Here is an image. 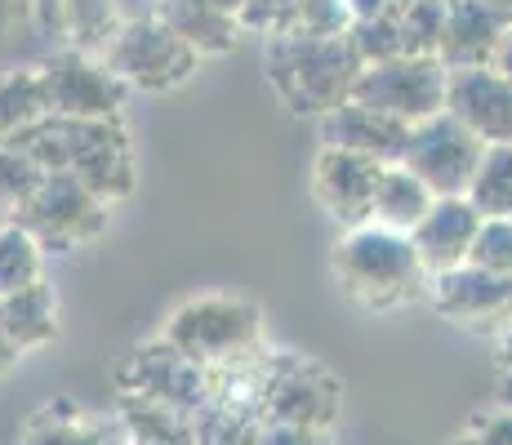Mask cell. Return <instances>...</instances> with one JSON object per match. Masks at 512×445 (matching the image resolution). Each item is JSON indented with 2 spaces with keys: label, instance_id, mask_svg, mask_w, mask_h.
Listing matches in <instances>:
<instances>
[{
  "label": "cell",
  "instance_id": "cell-5",
  "mask_svg": "<svg viewBox=\"0 0 512 445\" xmlns=\"http://www.w3.org/2000/svg\"><path fill=\"white\" fill-rule=\"evenodd\" d=\"M14 223L41 241L45 254H76L81 245L98 241L112 223V205H103L81 178L72 174H49L41 192L14 210Z\"/></svg>",
  "mask_w": 512,
  "mask_h": 445
},
{
  "label": "cell",
  "instance_id": "cell-22",
  "mask_svg": "<svg viewBox=\"0 0 512 445\" xmlns=\"http://www.w3.org/2000/svg\"><path fill=\"white\" fill-rule=\"evenodd\" d=\"M49 116V89L36 67H5L0 72V147L14 143L18 134H27L32 125H41Z\"/></svg>",
  "mask_w": 512,
  "mask_h": 445
},
{
  "label": "cell",
  "instance_id": "cell-1",
  "mask_svg": "<svg viewBox=\"0 0 512 445\" xmlns=\"http://www.w3.org/2000/svg\"><path fill=\"white\" fill-rule=\"evenodd\" d=\"M330 272L343 299L370 316L397 312L428 294V272H423L410 236L374 223L339 232L330 254Z\"/></svg>",
  "mask_w": 512,
  "mask_h": 445
},
{
  "label": "cell",
  "instance_id": "cell-36",
  "mask_svg": "<svg viewBox=\"0 0 512 445\" xmlns=\"http://www.w3.org/2000/svg\"><path fill=\"white\" fill-rule=\"evenodd\" d=\"M63 18V0H32V27L36 32H58Z\"/></svg>",
  "mask_w": 512,
  "mask_h": 445
},
{
  "label": "cell",
  "instance_id": "cell-9",
  "mask_svg": "<svg viewBox=\"0 0 512 445\" xmlns=\"http://www.w3.org/2000/svg\"><path fill=\"white\" fill-rule=\"evenodd\" d=\"M45 89H49V116L67 121H121L125 89L112 76L103 58H90L81 49H58L41 63Z\"/></svg>",
  "mask_w": 512,
  "mask_h": 445
},
{
  "label": "cell",
  "instance_id": "cell-37",
  "mask_svg": "<svg viewBox=\"0 0 512 445\" xmlns=\"http://www.w3.org/2000/svg\"><path fill=\"white\" fill-rule=\"evenodd\" d=\"M495 365H499V374H504V379H512V330L495 339Z\"/></svg>",
  "mask_w": 512,
  "mask_h": 445
},
{
  "label": "cell",
  "instance_id": "cell-34",
  "mask_svg": "<svg viewBox=\"0 0 512 445\" xmlns=\"http://www.w3.org/2000/svg\"><path fill=\"white\" fill-rule=\"evenodd\" d=\"M18 27H32V0H0V45H5Z\"/></svg>",
  "mask_w": 512,
  "mask_h": 445
},
{
  "label": "cell",
  "instance_id": "cell-27",
  "mask_svg": "<svg viewBox=\"0 0 512 445\" xmlns=\"http://www.w3.org/2000/svg\"><path fill=\"white\" fill-rule=\"evenodd\" d=\"M45 178L49 174L27 152H18V147H0V205L18 210L23 201H32V196L41 192Z\"/></svg>",
  "mask_w": 512,
  "mask_h": 445
},
{
  "label": "cell",
  "instance_id": "cell-20",
  "mask_svg": "<svg viewBox=\"0 0 512 445\" xmlns=\"http://www.w3.org/2000/svg\"><path fill=\"white\" fill-rule=\"evenodd\" d=\"M437 196L419 183L406 165H383L379 187H374V205H370V223L374 227H388V232L410 236L423 223V214L432 210Z\"/></svg>",
  "mask_w": 512,
  "mask_h": 445
},
{
  "label": "cell",
  "instance_id": "cell-2",
  "mask_svg": "<svg viewBox=\"0 0 512 445\" xmlns=\"http://www.w3.org/2000/svg\"><path fill=\"white\" fill-rule=\"evenodd\" d=\"M263 72L272 94L294 116L326 121L343 103H352V85L361 76V58L348 36H299L285 32L263 41Z\"/></svg>",
  "mask_w": 512,
  "mask_h": 445
},
{
  "label": "cell",
  "instance_id": "cell-19",
  "mask_svg": "<svg viewBox=\"0 0 512 445\" xmlns=\"http://www.w3.org/2000/svg\"><path fill=\"white\" fill-rule=\"evenodd\" d=\"M161 18L201 58H223L241 41V23H236L232 14H223V9H214L210 0H165Z\"/></svg>",
  "mask_w": 512,
  "mask_h": 445
},
{
  "label": "cell",
  "instance_id": "cell-4",
  "mask_svg": "<svg viewBox=\"0 0 512 445\" xmlns=\"http://www.w3.org/2000/svg\"><path fill=\"white\" fill-rule=\"evenodd\" d=\"M103 63L112 67V76L125 89H139V94H170L201 72V54L161 14L130 18L103 54Z\"/></svg>",
  "mask_w": 512,
  "mask_h": 445
},
{
  "label": "cell",
  "instance_id": "cell-6",
  "mask_svg": "<svg viewBox=\"0 0 512 445\" xmlns=\"http://www.w3.org/2000/svg\"><path fill=\"white\" fill-rule=\"evenodd\" d=\"M446 85L450 72L441 67V58H392L379 67H361L357 85H352V103L374 107V112L415 130V125L446 112Z\"/></svg>",
  "mask_w": 512,
  "mask_h": 445
},
{
  "label": "cell",
  "instance_id": "cell-28",
  "mask_svg": "<svg viewBox=\"0 0 512 445\" xmlns=\"http://www.w3.org/2000/svg\"><path fill=\"white\" fill-rule=\"evenodd\" d=\"M348 41H352V49H357L361 67H379V63H392V58H406L401 32H397V14L374 18V23H357L348 32Z\"/></svg>",
  "mask_w": 512,
  "mask_h": 445
},
{
  "label": "cell",
  "instance_id": "cell-30",
  "mask_svg": "<svg viewBox=\"0 0 512 445\" xmlns=\"http://www.w3.org/2000/svg\"><path fill=\"white\" fill-rule=\"evenodd\" d=\"M299 5H303V0H245V9H241V32H254V36H263V41L294 32Z\"/></svg>",
  "mask_w": 512,
  "mask_h": 445
},
{
  "label": "cell",
  "instance_id": "cell-35",
  "mask_svg": "<svg viewBox=\"0 0 512 445\" xmlns=\"http://www.w3.org/2000/svg\"><path fill=\"white\" fill-rule=\"evenodd\" d=\"M348 14H352V27H357V23H374V18L397 14V9H392V0H348Z\"/></svg>",
  "mask_w": 512,
  "mask_h": 445
},
{
  "label": "cell",
  "instance_id": "cell-15",
  "mask_svg": "<svg viewBox=\"0 0 512 445\" xmlns=\"http://www.w3.org/2000/svg\"><path fill=\"white\" fill-rule=\"evenodd\" d=\"M481 223L486 219L468 205V196H441V201H432V210L423 214V223L410 232V245H415L428 281L432 276L455 272V267H464L472 259V245H477Z\"/></svg>",
  "mask_w": 512,
  "mask_h": 445
},
{
  "label": "cell",
  "instance_id": "cell-17",
  "mask_svg": "<svg viewBox=\"0 0 512 445\" xmlns=\"http://www.w3.org/2000/svg\"><path fill=\"white\" fill-rule=\"evenodd\" d=\"M406 143H410V125L361 103H343L339 112H330L321 121V147H343V152L370 156L379 165H401Z\"/></svg>",
  "mask_w": 512,
  "mask_h": 445
},
{
  "label": "cell",
  "instance_id": "cell-33",
  "mask_svg": "<svg viewBox=\"0 0 512 445\" xmlns=\"http://www.w3.org/2000/svg\"><path fill=\"white\" fill-rule=\"evenodd\" d=\"M254 445H334V432L294 428V423H259Z\"/></svg>",
  "mask_w": 512,
  "mask_h": 445
},
{
  "label": "cell",
  "instance_id": "cell-42",
  "mask_svg": "<svg viewBox=\"0 0 512 445\" xmlns=\"http://www.w3.org/2000/svg\"><path fill=\"white\" fill-rule=\"evenodd\" d=\"M410 5H419V0H392V9H410Z\"/></svg>",
  "mask_w": 512,
  "mask_h": 445
},
{
  "label": "cell",
  "instance_id": "cell-25",
  "mask_svg": "<svg viewBox=\"0 0 512 445\" xmlns=\"http://www.w3.org/2000/svg\"><path fill=\"white\" fill-rule=\"evenodd\" d=\"M468 205L481 219H512V147H486L472 174Z\"/></svg>",
  "mask_w": 512,
  "mask_h": 445
},
{
  "label": "cell",
  "instance_id": "cell-41",
  "mask_svg": "<svg viewBox=\"0 0 512 445\" xmlns=\"http://www.w3.org/2000/svg\"><path fill=\"white\" fill-rule=\"evenodd\" d=\"M499 388H504V392H499V405H512V379H504Z\"/></svg>",
  "mask_w": 512,
  "mask_h": 445
},
{
  "label": "cell",
  "instance_id": "cell-32",
  "mask_svg": "<svg viewBox=\"0 0 512 445\" xmlns=\"http://www.w3.org/2000/svg\"><path fill=\"white\" fill-rule=\"evenodd\" d=\"M450 445H512V405H495V410H477L464 423Z\"/></svg>",
  "mask_w": 512,
  "mask_h": 445
},
{
  "label": "cell",
  "instance_id": "cell-21",
  "mask_svg": "<svg viewBox=\"0 0 512 445\" xmlns=\"http://www.w3.org/2000/svg\"><path fill=\"white\" fill-rule=\"evenodd\" d=\"M5 303V330L9 343H14L18 356H32L49 348L58 339V299H54V285H32L23 294H9Z\"/></svg>",
  "mask_w": 512,
  "mask_h": 445
},
{
  "label": "cell",
  "instance_id": "cell-16",
  "mask_svg": "<svg viewBox=\"0 0 512 445\" xmlns=\"http://www.w3.org/2000/svg\"><path fill=\"white\" fill-rule=\"evenodd\" d=\"M72 178H81L103 205L130 201L134 187H139V156H134V138L125 130V121L94 125V138L81 152V161L72 165Z\"/></svg>",
  "mask_w": 512,
  "mask_h": 445
},
{
  "label": "cell",
  "instance_id": "cell-40",
  "mask_svg": "<svg viewBox=\"0 0 512 445\" xmlns=\"http://www.w3.org/2000/svg\"><path fill=\"white\" fill-rule=\"evenodd\" d=\"M214 9H223V14H232L236 23H241V9H245V0H210Z\"/></svg>",
  "mask_w": 512,
  "mask_h": 445
},
{
  "label": "cell",
  "instance_id": "cell-14",
  "mask_svg": "<svg viewBox=\"0 0 512 445\" xmlns=\"http://www.w3.org/2000/svg\"><path fill=\"white\" fill-rule=\"evenodd\" d=\"M512 14L490 0H446V32H441V67L446 72H472L495 67Z\"/></svg>",
  "mask_w": 512,
  "mask_h": 445
},
{
  "label": "cell",
  "instance_id": "cell-39",
  "mask_svg": "<svg viewBox=\"0 0 512 445\" xmlns=\"http://www.w3.org/2000/svg\"><path fill=\"white\" fill-rule=\"evenodd\" d=\"M495 67L512 81V27L504 32V45H499V54H495Z\"/></svg>",
  "mask_w": 512,
  "mask_h": 445
},
{
  "label": "cell",
  "instance_id": "cell-3",
  "mask_svg": "<svg viewBox=\"0 0 512 445\" xmlns=\"http://www.w3.org/2000/svg\"><path fill=\"white\" fill-rule=\"evenodd\" d=\"M161 339L174 343L205 374L228 370L236 361H250V356L268 352L263 312L250 299H236V294H196V299L179 303L165 316Z\"/></svg>",
  "mask_w": 512,
  "mask_h": 445
},
{
  "label": "cell",
  "instance_id": "cell-18",
  "mask_svg": "<svg viewBox=\"0 0 512 445\" xmlns=\"http://www.w3.org/2000/svg\"><path fill=\"white\" fill-rule=\"evenodd\" d=\"M23 445H134L121 414H85L76 401H49L27 423Z\"/></svg>",
  "mask_w": 512,
  "mask_h": 445
},
{
  "label": "cell",
  "instance_id": "cell-43",
  "mask_svg": "<svg viewBox=\"0 0 512 445\" xmlns=\"http://www.w3.org/2000/svg\"><path fill=\"white\" fill-rule=\"evenodd\" d=\"M490 5H499V9H508V14H512V0H490Z\"/></svg>",
  "mask_w": 512,
  "mask_h": 445
},
{
  "label": "cell",
  "instance_id": "cell-11",
  "mask_svg": "<svg viewBox=\"0 0 512 445\" xmlns=\"http://www.w3.org/2000/svg\"><path fill=\"white\" fill-rule=\"evenodd\" d=\"M339 405H343V388L321 361L299 356V352L277 356V374H272L263 423H294V428L334 432Z\"/></svg>",
  "mask_w": 512,
  "mask_h": 445
},
{
  "label": "cell",
  "instance_id": "cell-24",
  "mask_svg": "<svg viewBox=\"0 0 512 445\" xmlns=\"http://www.w3.org/2000/svg\"><path fill=\"white\" fill-rule=\"evenodd\" d=\"M45 281V250L23 223H0V299Z\"/></svg>",
  "mask_w": 512,
  "mask_h": 445
},
{
  "label": "cell",
  "instance_id": "cell-12",
  "mask_svg": "<svg viewBox=\"0 0 512 445\" xmlns=\"http://www.w3.org/2000/svg\"><path fill=\"white\" fill-rule=\"evenodd\" d=\"M379 174H383V165L370 161V156L343 152V147H321L312 156V201L321 205V214L339 232L366 227Z\"/></svg>",
  "mask_w": 512,
  "mask_h": 445
},
{
  "label": "cell",
  "instance_id": "cell-10",
  "mask_svg": "<svg viewBox=\"0 0 512 445\" xmlns=\"http://www.w3.org/2000/svg\"><path fill=\"white\" fill-rule=\"evenodd\" d=\"M428 303L437 308V316H446L450 325L468 334H499L512 330V276L481 272V267H455L446 276H432L428 281Z\"/></svg>",
  "mask_w": 512,
  "mask_h": 445
},
{
  "label": "cell",
  "instance_id": "cell-26",
  "mask_svg": "<svg viewBox=\"0 0 512 445\" xmlns=\"http://www.w3.org/2000/svg\"><path fill=\"white\" fill-rule=\"evenodd\" d=\"M397 32L406 58H437L446 32V0H419L410 9H397Z\"/></svg>",
  "mask_w": 512,
  "mask_h": 445
},
{
  "label": "cell",
  "instance_id": "cell-23",
  "mask_svg": "<svg viewBox=\"0 0 512 445\" xmlns=\"http://www.w3.org/2000/svg\"><path fill=\"white\" fill-rule=\"evenodd\" d=\"M125 14L121 0H63V18H58V36L67 49H81L90 58H103L112 41L121 36Z\"/></svg>",
  "mask_w": 512,
  "mask_h": 445
},
{
  "label": "cell",
  "instance_id": "cell-38",
  "mask_svg": "<svg viewBox=\"0 0 512 445\" xmlns=\"http://www.w3.org/2000/svg\"><path fill=\"white\" fill-rule=\"evenodd\" d=\"M14 361H23V356L14 352V343H9V330H5V303H0V370H9Z\"/></svg>",
  "mask_w": 512,
  "mask_h": 445
},
{
  "label": "cell",
  "instance_id": "cell-7",
  "mask_svg": "<svg viewBox=\"0 0 512 445\" xmlns=\"http://www.w3.org/2000/svg\"><path fill=\"white\" fill-rule=\"evenodd\" d=\"M116 388L130 401H152V405H165V410L196 414L210 401V374L156 334V339L139 343L116 365Z\"/></svg>",
  "mask_w": 512,
  "mask_h": 445
},
{
  "label": "cell",
  "instance_id": "cell-13",
  "mask_svg": "<svg viewBox=\"0 0 512 445\" xmlns=\"http://www.w3.org/2000/svg\"><path fill=\"white\" fill-rule=\"evenodd\" d=\"M446 112L486 147H512V81L499 67L450 72Z\"/></svg>",
  "mask_w": 512,
  "mask_h": 445
},
{
  "label": "cell",
  "instance_id": "cell-29",
  "mask_svg": "<svg viewBox=\"0 0 512 445\" xmlns=\"http://www.w3.org/2000/svg\"><path fill=\"white\" fill-rule=\"evenodd\" d=\"M472 267L495 276H512V219H486L472 245Z\"/></svg>",
  "mask_w": 512,
  "mask_h": 445
},
{
  "label": "cell",
  "instance_id": "cell-8",
  "mask_svg": "<svg viewBox=\"0 0 512 445\" xmlns=\"http://www.w3.org/2000/svg\"><path fill=\"white\" fill-rule=\"evenodd\" d=\"M481 152H486V143L472 130H464L450 112H441L410 130L401 165L441 201V196H468L472 174L481 165Z\"/></svg>",
  "mask_w": 512,
  "mask_h": 445
},
{
  "label": "cell",
  "instance_id": "cell-31",
  "mask_svg": "<svg viewBox=\"0 0 512 445\" xmlns=\"http://www.w3.org/2000/svg\"><path fill=\"white\" fill-rule=\"evenodd\" d=\"M299 36H348L352 32V14L348 0H303L299 18H294Z\"/></svg>",
  "mask_w": 512,
  "mask_h": 445
}]
</instances>
